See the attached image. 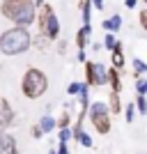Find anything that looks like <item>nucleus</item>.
Listing matches in <instances>:
<instances>
[{"instance_id":"obj_1","label":"nucleus","mask_w":147,"mask_h":154,"mask_svg":"<svg viewBox=\"0 0 147 154\" xmlns=\"http://www.w3.org/2000/svg\"><path fill=\"white\" fill-rule=\"evenodd\" d=\"M0 14L5 19L14 21L16 26H32L37 21V5L32 0H2L0 5Z\"/></svg>"},{"instance_id":"obj_2","label":"nucleus","mask_w":147,"mask_h":154,"mask_svg":"<svg viewBox=\"0 0 147 154\" xmlns=\"http://www.w3.org/2000/svg\"><path fill=\"white\" fill-rule=\"evenodd\" d=\"M30 46H32V37H30V32H28V28H23V26L9 28V30H5L0 35V51L7 58L26 53Z\"/></svg>"},{"instance_id":"obj_3","label":"nucleus","mask_w":147,"mask_h":154,"mask_svg":"<svg viewBox=\"0 0 147 154\" xmlns=\"http://www.w3.org/2000/svg\"><path fill=\"white\" fill-rule=\"evenodd\" d=\"M48 90V78L41 69L37 67H30V69L23 74V81H21V92L28 97V99H39Z\"/></svg>"},{"instance_id":"obj_4","label":"nucleus","mask_w":147,"mask_h":154,"mask_svg":"<svg viewBox=\"0 0 147 154\" xmlns=\"http://www.w3.org/2000/svg\"><path fill=\"white\" fill-rule=\"evenodd\" d=\"M37 23H39V32H41V35H46L48 39H58L60 21H58V16H55V12H53L51 5H46V2H44V5L39 7Z\"/></svg>"},{"instance_id":"obj_5","label":"nucleus","mask_w":147,"mask_h":154,"mask_svg":"<svg viewBox=\"0 0 147 154\" xmlns=\"http://www.w3.org/2000/svg\"><path fill=\"white\" fill-rule=\"evenodd\" d=\"M87 113H90V120H92V127L99 131V134H108L110 131V108L106 106V103H101V101H94L92 106L87 108Z\"/></svg>"},{"instance_id":"obj_6","label":"nucleus","mask_w":147,"mask_h":154,"mask_svg":"<svg viewBox=\"0 0 147 154\" xmlns=\"http://www.w3.org/2000/svg\"><path fill=\"white\" fill-rule=\"evenodd\" d=\"M85 76H87V85H106L108 83V69L99 62H87L85 60Z\"/></svg>"},{"instance_id":"obj_7","label":"nucleus","mask_w":147,"mask_h":154,"mask_svg":"<svg viewBox=\"0 0 147 154\" xmlns=\"http://www.w3.org/2000/svg\"><path fill=\"white\" fill-rule=\"evenodd\" d=\"M9 124H14V110H12V106H9V101L0 97V134H2Z\"/></svg>"},{"instance_id":"obj_8","label":"nucleus","mask_w":147,"mask_h":154,"mask_svg":"<svg viewBox=\"0 0 147 154\" xmlns=\"http://www.w3.org/2000/svg\"><path fill=\"white\" fill-rule=\"evenodd\" d=\"M0 154H19L16 138H14L12 134H7V131L0 134Z\"/></svg>"},{"instance_id":"obj_9","label":"nucleus","mask_w":147,"mask_h":154,"mask_svg":"<svg viewBox=\"0 0 147 154\" xmlns=\"http://www.w3.org/2000/svg\"><path fill=\"white\" fill-rule=\"evenodd\" d=\"M120 28H122V16H120V14H113L110 19L103 21V30H106V32H117Z\"/></svg>"},{"instance_id":"obj_10","label":"nucleus","mask_w":147,"mask_h":154,"mask_svg":"<svg viewBox=\"0 0 147 154\" xmlns=\"http://www.w3.org/2000/svg\"><path fill=\"white\" fill-rule=\"evenodd\" d=\"M87 44H90V26H83L76 32V46L78 48H85Z\"/></svg>"},{"instance_id":"obj_11","label":"nucleus","mask_w":147,"mask_h":154,"mask_svg":"<svg viewBox=\"0 0 147 154\" xmlns=\"http://www.w3.org/2000/svg\"><path fill=\"white\" fill-rule=\"evenodd\" d=\"M108 83H110V88H113V92H120L122 90V81H120L117 69H108Z\"/></svg>"},{"instance_id":"obj_12","label":"nucleus","mask_w":147,"mask_h":154,"mask_svg":"<svg viewBox=\"0 0 147 154\" xmlns=\"http://www.w3.org/2000/svg\"><path fill=\"white\" fill-rule=\"evenodd\" d=\"M39 127H41V131H44V134H48V131H53V129L58 127V122H55L51 115H44L41 120H39Z\"/></svg>"},{"instance_id":"obj_13","label":"nucleus","mask_w":147,"mask_h":154,"mask_svg":"<svg viewBox=\"0 0 147 154\" xmlns=\"http://www.w3.org/2000/svg\"><path fill=\"white\" fill-rule=\"evenodd\" d=\"M113 64H115V69L124 67V55H122V44L113 48Z\"/></svg>"},{"instance_id":"obj_14","label":"nucleus","mask_w":147,"mask_h":154,"mask_svg":"<svg viewBox=\"0 0 147 154\" xmlns=\"http://www.w3.org/2000/svg\"><path fill=\"white\" fill-rule=\"evenodd\" d=\"M90 9H92V0L81 2V12H83V26H90Z\"/></svg>"},{"instance_id":"obj_15","label":"nucleus","mask_w":147,"mask_h":154,"mask_svg":"<svg viewBox=\"0 0 147 154\" xmlns=\"http://www.w3.org/2000/svg\"><path fill=\"white\" fill-rule=\"evenodd\" d=\"M103 46H106V48H108V51H113V48H115V46H120V39L115 37V32H108V35H106V37H103Z\"/></svg>"},{"instance_id":"obj_16","label":"nucleus","mask_w":147,"mask_h":154,"mask_svg":"<svg viewBox=\"0 0 147 154\" xmlns=\"http://www.w3.org/2000/svg\"><path fill=\"white\" fill-rule=\"evenodd\" d=\"M110 113H120L122 110V103H120V92H110Z\"/></svg>"},{"instance_id":"obj_17","label":"nucleus","mask_w":147,"mask_h":154,"mask_svg":"<svg viewBox=\"0 0 147 154\" xmlns=\"http://www.w3.org/2000/svg\"><path fill=\"white\" fill-rule=\"evenodd\" d=\"M58 138L62 143H67L69 138H74V129H69V127H60V131H58Z\"/></svg>"},{"instance_id":"obj_18","label":"nucleus","mask_w":147,"mask_h":154,"mask_svg":"<svg viewBox=\"0 0 147 154\" xmlns=\"http://www.w3.org/2000/svg\"><path fill=\"white\" fill-rule=\"evenodd\" d=\"M74 138H76V140L81 143L83 147H92V138H90V136L85 134V131H81V134H76V136H74Z\"/></svg>"},{"instance_id":"obj_19","label":"nucleus","mask_w":147,"mask_h":154,"mask_svg":"<svg viewBox=\"0 0 147 154\" xmlns=\"http://www.w3.org/2000/svg\"><path fill=\"white\" fill-rule=\"evenodd\" d=\"M48 42H51V39L46 37V35H41V32H39V37H37V39H35V42H32V44L37 46V48H41V51H44L46 46H48Z\"/></svg>"},{"instance_id":"obj_20","label":"nucleus","mask_w":147,"mask_h":154,"mask_svg":"<svg viewBox=\"0 0 147 154\" xmlns=\"http://www.w3.org/2000/svg\"><path fill=\"white\" fill-rule=\"evenodd\" d=\"M133 71H136V76H140V74H145V71H147V64L142 62V60L136 58L133 60Z\"/></svg>"},{"instance_id":"obj_21","label":"nucleus","mask_w":147,"mask_h":154,"mask_svg":"<svg viewBox=\"0 0 147 154\" xmlns=\"http://www.w3.org/2000/svg\"><path fill=\"white\" fill-rule=\"evenodd\" d=\"M136 106H138V110H140V113H145V115H147V99H145V94H138Z\"/></svg>"},{"instance_id":"obj_22","label":"nucleus","mask_w":147,"mask_h":154,"mask_svg":"<svg viewBox=\"0 0 147 154\" xmlns=\"http://www.w3.org/2000/svg\"><path fill=\"white\" fill-rule=\"evenodd\" d=\"M136 90H138V94H147V81L145 78H138V81H136Z\"/></svg>"},{"instance_id":"obj_23","label":"nucleus","mask_w":147,"mask_h":154,"mask_svg":"<svg viewBox=\"0 0 147 154\" xmlns=\"http://www.w3.org/2000/svg\"><path fill=\"white\" fill-rule=\"evenodd\" d=\"M133 115H136V106H133V103H129L127 110H124V117H127V122H131V120H133Z\"/></svg>"},{"instance_id":"obj_24","label":"nucleus","mask_w":147,"mask_h":154,"mask_svg":"<svg viewBox=\"0 0 147 154\" xmlns=\"http://www.w3.org/2000/svg\"><path fill=\"white\" fill-rule=\"evenodd\" d=\"M81 88H83V83H71L69 88H67V92H69V94H76V97H78V92H81Z\"/></svg>"},{"instance_id":"obj_25","label":"nucleus","mask_w":147,"mask_h":154,"mask_svg":"<svg viewBox=\"0 0 147 154\" xmlns=\"http://www.w3.org/2000/svg\"><path fill=\"white\" fill-rule=\"evenodd\" d=\"M30 134H32V138H41V136H44V131H41V127H39V124H35V127L30 129Z\"/></svg>"},{"instance_id":"obj_26","label":"nucleus","mask_w":147,"mask_h":154,"mask_svg":"<svg viewBox=\"0 0 147 154\" xmlns=\"http://www.w3.org/2000/svg\"><path fill=\"white\" fill-rule=\"evenodd\" d=\"M58 127H69V113H62V115H60Z\"/></svg>"},{"instance_id":"obj_27","label":"nucleus","mask_w":147,"mask_h":154,"mask_svg":"<svg viewBox=\"0 0 147 154\" xmlns=\"http://www.w3.org/2000/svg\"><path fill=\"white\" fill-rule=\"evenodd\" d=\"M140 26L147 30V9H142V12H140Z\"/></svg>"},{"instance_id":"obj_28","label":"nucleus","mask_w":147,"mask_h":154,"mask_svg":"<svg viewBox=\"0 0 147 154\" xmlns=\"http://www.w3.org/2000/svg\"><path fill=\"white\" fill-rule=\"evenodd\" d=\"M58 154H69V147H67V143L60 140V147H58Z\"/></svg>"},{"instance_id":"obj_29","label":"nucleus","mask_w":147,"mask_h":154,"mask_svg":"<svg viewBox=\"0 0 147 154\" xmlns=\"http://www.w3.org/2000/svg\"><path fill=\"white\" fill-rule=\"evenodd\" d=\"M124 7H127V9H133V7H136V0H124Z\"/></svg>"},{"instance_id":"obj_30","label":"nucleus","mask_w":147,"mask_h":154,"mask_svg":"<svg viewBox=\"0 0 147 154\" xmlns=\"http://www.w3.org/2000/svg\"><path fill=\"white\" fill-rule=\"evenodd\" d=\"M92 5H94L96 9H103V0H92Z\"/></svg>"},{"instance_id":"obj_31","label":"nucleus","mask_w":147,"mask_h":154,"mask_svg":"<svg viewBox=\"0 0 147 154\" xmlns=\"http://www.w3.org/2000/svg\"><path fill=\"white\" fill-rule=\"evenodd\" d=\"M64 51H67V44H64V42H60V44H58V53H64Z\"/></svg>"},{"instance_id":"obj_32","label":"nucleus","mask_w":147,"mask_h":154,"mask_svg":"<svg viewBox=\"0 0 147 154\" xmlns=\"http://www.w3.org/2000/svg\"><path fill=\"white\" fill-rule=\"evenodd\" d=\"M32 2H35L37 7H41V5H44V0H32Z\"/></svg>"},{"instance_id":"obj_33","label":"nucleus","mask_w":147,"mask_h":154,"mask_svg":"<svg viewBox=\"0 0 147 154\" xmlns=\"http://www.w3.org/2000/svg\"><path fill=\"white\" fill-rule=\"evenodd\" d=\"M48 154H58V149H51V152H48Z\"/></svg>"},{"instance_id":"obj_34","label":"nucleus","mask_w":147,"mask_h":154,"mask_svg":"<svg viewBox=\"0 0 147 154\" xmlns=\"http://www.w3.org/2000/svg\"><path fill=\"white\" fill-rule=\"evenodd\" d=\"M142 2H147V0H142Z\"/></svg>"}]
</instances>
